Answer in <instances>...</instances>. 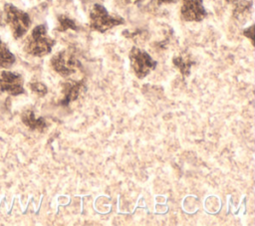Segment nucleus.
I'll list each match as a JSON object with an SVG mask.
<instances>
[{
    "mask_svg": "<svg viewBox=\"0 0 255 226\" xmlns=\"http://www.w3.org/2000/svg\"><path fill=\"white\" fill-rule=\"evenodd\" d=\"M180 16L187 22H200L207 16L203 0H181Z\"/></svg>",
    "mask_w": 255,
    "mask_h": 226,
    "instance_id": "nucleus-7",
    "label": "nucleus"
},
{
    "mask_svg": "<svg viewBox=\"0 0 255 226\" xmlns=\"http://www.w3.org/2000/svg\"><path fill=\"white\" fill-rule=\"evenodd\" d=\"M253 6L252 0H239L233 5L232 15L234 19L239 22H243L251 14Z\"/></svg>",
    "mask_w": 255,
    "mask_h": 226,
    "instance_id": "nucleus-10",
    "label": "nucleus"
},
{
    "mask_svg": "<svg viewBox=\"0 0 255 226\" xmlns=\"http://www.w3.org/2000/svg\"><path fill=\"white\" fill-rule=\"evenodd\" d=\"M16 62L15 55L10 51L7 44L0 39V70L9 69Z\"/></svg>",
    "mask_w": 255,
    "mask_h": 226,
    "instance_id": "nucleus-12",
    "label": "nucleus"
},
{
    "mask_svg": "<svg viewBox=\"0 0 255 226\" xmlns=\"http://www.w3.org/2000/svg\"><path fill=\"white\" fill-rule=\"evenodd\" d=\"M56 41L48 35L46 24H40L33 28L24 42V51L34 57H43L51 53Z\"/></svg>",
    "mask_w": 255,
    "mask_h": 226,
    "instance_id": "nucleus-1",
    "label": "nucleus"
},
{
    "mask_svg": "<svg viewBox=\"0 0 255 226\" xmlns=\"http://www.w3.org/2000/svg\"><path fill=\"white\" fill-rule=\"evenodd\" d=\"M5 21L12 31L15 39L22 38L31 26V18L29 14L11 3L4 5Z\"/></svg>",
    "mask_w": 255,
    "mask_h": 226,
    "instance_id": "nucleus-2",
    "label": "nucleus"
},
{
    "mask_svg": "<svg viewBox=\"0 0 255 226\" xmlns=\"http://www.w3.org/2000/svg\"><path fill=\"white\" fill-rule=\"evenodd\" d=\"M243 34L245 37L249 38V40L251 41V43L253 44L254 41H253V38H254V25H251L250 27H248L247 29H245L243 31Z\"/></svg>",
    "mask_w": 255,
    "mask_h": 226,
    "instance_id": "nucleus-15",
    "label": "nucleus"
},
{
    "mask_svg": "<svg viewBox=\"0 0 255 226\" xmlns=\"http://www.w3.org/2000/svg\"><path fill=\"white\" fill-rule=\"evenodd\" d=\"M23 85L24 80L19 73L5 70L0 72V91L2 93L11 96L22 95L25 93Z\"/></svg>",
    "mask_w": 255,
    "mask_h": 226,
    "instance_id": "nucleus-6",
    "label": "nucleus"
},
{
    "mask_svg": "<svg viewBox=\"0 0 255 226\" xmlns=\"http://www.w3.org/2000/svg\"><path fill=\"white\" fill-rule=\"evenodd\" d=\"M227 3H229V4H231V5H234L236 2H238L239 0H225Z\"/></svg>",
    "mask_w": 255,
    "mask_h": 226,
    "instance_id": "nucleus-17",
    "label": "nucleus"
},
{
    "mask_svg": "<svg viewBox=\"0 0 255 226\" xmlns=\"http://www.w3.org/2000/svg\"><path fill=\"white\" fill-rule=\"evenodd\" d=\"M74 30V31H78L79 27L78 25L76 24V22L70 18L69 16L67 15H59L58 16V27H57V30L59 32H65L67 30Z\"/></svg>",
    "mask_w": 255,
    "mask_h": 226,
    "instance_id": "nucleus-13",
    "label": "nucleus"
},
{
    "mask_svg": "<svg viewBox=\"0 0 255 226\" xmlns=\"http://www.w3.org/2000/svg\"><path fill=\"white\" fill-rule=\"evenodd\" d=\"M130 67L134 75L138 79H143L151 71H153L157 63L151 58V56L144 50L137 47H132L128 54Z\"/></svg>",
    "mask_w": 255,
    "mask_h": 226,
    "instance_id": "nucleus-5",
    "label": "nucleus"
},
{
    "mask_svg": "<svg viewBox=\"0 0 255 226\" xmlns=\"http://www.w3.org/2000/svg\"><path fill=\"white\" fill-rule=\"evenodd\" d=\"M172 64L174 67H176L182 76L187 77L190 73L191 66L194 64V62L191 60V57L189 54H179L172 59Z\"/></svg>",
    "mask_w": 255,
    "mask_h": 226,
    "instance_id": "nucleus-11",
    "label": "nucleus"
},
{
    "mask_svg": "<svg viewBox=\"0 0 255 226\" xmlns=\"http://www.w3.org/2000/svg\"><path fill=\"white\" fill-rule=\"evenodd\" d=\"M21 119L23 123L32 130L43 131L48 125L44 117L35 115V113L32 110H26L21 114Z\"/></svg>",
    "mask_w": 255,
    "mask_h": 226,
    "instance_id": "nucleus-9",
    "label": "nucleus"
},
{
    "mask_svg": "<svg viewBox=\"0 0 255 226\" xmlns=\"http://www.w3.org/2000/svg\"><path fill=\"white\" fill-rule=\"evenodd\" d=\"M50 64L53 70L63 78L75 74L81 67V63L71 49H65L55 54L51 58Z\"/></svg>",
    "mask_w": 255,
    "mask_h": 226,
    "instance_id": "nucleus-4",
    "label": "nucleus"
},
{
    "mask_svg": "<svg viewBox=\"0 0 255 226\" xmlns=\"http://www.w3.org/2000/svg\"><path fill=\"white\" fill-rule=\"evenodd\" d=\"M176 0H157L158 4H169V3H173Z\"/></svg>",
    "mask_w": 255,
    "mask_h": 226,
    "instance_id": "nucleus-16",
    "label": "nucleus"
},
{
    "mask_svg": "<svg viewBox=\"0 0 255 226\" xmlns=\"http://www.w3.org/2000/svg\"><path fill=\"white\" fill-rule=\"evenodd\" d=\"M90 28L94 31L104 33L116 26L125 23V20L117 15H111L101 4H94L90 10Z\"/></svg>",
    "mask_w": 255,
    "mask_h": 226,
    "instance_id": "nucleus-3",
    "label": "nucleus"
},
{
    "mask_svg": "<svg viewBox=\"0 0 255 226\" xmlns=\"http://www.w3.org/2000/svg\"><path fill=\"white\" fill-rule=\"evenodd\" d=\"M86 84L85 80H80V81H74V80H69L65 82L62 86V95L63 98L60 100L59 104L62 106H68L71 102L76 101L81 93L85 90Z\"/></svg>",
    "mask_w": 255,
    "mask_h": 226,
    "instance_id": "nucleus-8",
    "label": "nucleus"
},
{
    "mask_svg": "<svg viewBox=\"0 0 255 226\" xmlns=\"http://www.w3.org/2000/svg\"><path fill=\"white\" fill-rule=\"evenodd\" d=\"M30 89L33 93L40 97H44L48 93V89L45 84L41 82H33L30 84Z\"/></svg>",
    "mask_w": 255,
    "mask_h": 226,
    "instance_id": "nucleus-14",
    "label": "nucleus"
}]
</instances>
